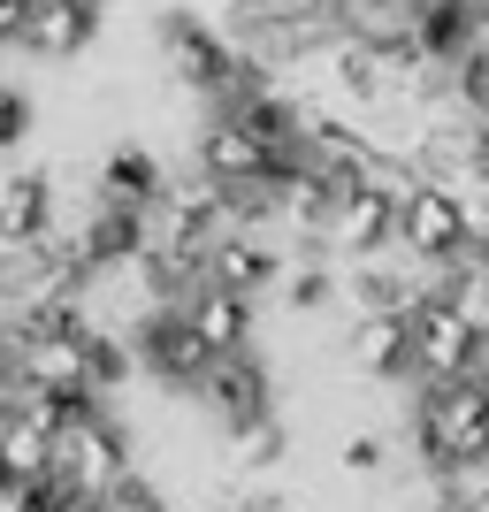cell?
Instances as JSON below:
<instances>
[{
    "label": "cell",
    "mask_w": 489,
    "mask_h": 512,
    "mask_svg": "<svg viewBox=\"0 0 489 512\" xmlns=\"http://www.w3.org/2000/svg\"><path fill=\"white\" fill-rule=\"evenodd\" d=\"M344 360L367 383H413V337H405V314H360L344 329Z\"/></svg>",
    "instance_id": "cell-10"
},
{
    "label": "cell",
    "mask_w": 489,
    "mask_h": 512,
    "mask_svg": "<svg viewBox=\"0 0 489 512\" xmlns=\"http://www.w3.org/2000/svg\"><path fill=\"white\" fill-rule=\"evenodd\" d=\"M222 436H230V474H268V467H283V451H291L276 413H260V421H245V428H222Z\"/></svg>",
    "instance_id": "cell-17"
},
{
    "label": "cell",
    "mask_w": 489,
    "mask_h": 512,
    "mask_svg": "<svg viewBox=\"0 0 489 512\" xmlns=\"http://www.w3.org/2000/svg\"><path fill=\"white\" fill-rule=\"evenodd\" d=\"M436 291H444V299L459 306V321L489 344V260L467 253V260H451V268H436Z\"/></svg>",
    "instance_id": "cell-16"
},
{
    "label": "cell",
    "mask_w": 489,
    "mask_h": 512,
    "mask_svg": "<svg viewBox=\"0 0 489 512\" xmlns=\"http://www.w3.org/2000/svg\"><path fill=\"white\" fill-rule=\"evenodd\" d=\"M31 123H39V107H31V92L0 85V153H16L23 138H31Z\"/></svg>",
    "instance_id": "cell-19"
},
{
    "label": "cell",
    "mask_w": 489,
    "mask_h": 512,
    "mask_svg": "<svg viewBox=\"0 0 489 512\" xmlns=\"http://www.w3.org/2000/svg\"><path fill=\"white\" fill-rule=\"evenodd\" d=\"M54 474H62L77 497H115L130 482V436L115 428V413H107V398H92V406H77L62 428H54Z\"/></svg>",
    "instance_id": "cell-3"
},
{
    "label": "cell",
    "mask_w": 489,
    "mask_h": 512,
    "mask_svg": "<svg viewBox=\"0 0 489 512\" xmlns=\"http://www.w3.org/2000/svg\"><path fill=\"white\" fill-rule=\"evenodd\" d=\"M405 337H413V383H459V375H489V344L474 337L459 306L428 283V299L405 314Z\"/></svg>",
    "instance_id": "cell-4"
},
{
    "label": "cell",
    "mask_w": 489,
    "mask_h": 512,
    "mask_svg": "<svg viewBox=\"0 0 489 512\" xmlns=\"http://www.w3.org/2000/svg\"><path fill=\"white\" fill-rule=\"evenodd\" d=\"M329 299H344V276H329L321 260H306V268L283 276V306H298V314H314V306H329Z\"/></svg>",
    "instance_id": "cell-18"
},
{
    "label": "cell",
    "mask_w": 489,
    "mask_h": 512,
    "mask_svg": "<svg viewBox=\"0 0 489 512\" xmlns=\"http://www.w3.org/2000/svg\"><path fill=\"white\" fill-rule=\"evenodd\" d=\"M337 459H344V474H360V482H375V474L390 467V444H383V436H352V444H344Z\"/></svg>",
    "instance_id": "cell-20"
},
{
    "label": "cell",
    "mask_w": 489,
    "mask_h": 512,
    "mask_svg": "<svg viewBox=\"0 0 489 512\" xmlns=\"http://www.w3.org/2000/svg\"><path fill=\"white\" fill-rule=\"evenodd\" d=\"M107 512H176V505H169V497H161V490H153L146 474H130L123 490L107 497Z\"/></svg>",
    "instance_id": "cell-21"
},
{
    "label": "cell",
    "mask_w": 489,
    "mask_h": 512,
    "mask_svg": "<svg viewBox=\"0 0 489 512\" xmlns=\"http://www.w3.org/2000/svg\"><path fill=\"white\" fill-rule=\"evenodd\" d=\"M192 161L222 184V192H237V184H268V176H283V161L268 146H260L253 130L237 123L230 107H214L207 123H199V138H192Z\"/></svg>",
    "instance_id": "cell-8"
},
{
    "label": "cell",
    "mask_w": 489,
    "mask_h": 512,
    "mask_svg": "<svg viewBox=\"0 0 489 512\" xmlns=\"http://www.w3.org/2000/svg\"><path fill=\"white\" fill-rule=\"evenodd\" d=\"M161 62H169V77H176L184 92H199V100H214V107L260 77V62L230 39V31H214V23L184 16V8H169V16H161Z\"/></svg>",
    "instance_id": "cell-2"
},
{
    "label": "cell",
    "mask_w": 489,
    "mask_h": 512,
    "mask_svg": "<svg viewBox=\"0 0 489 512\" xmlns=\"http://www.w3.org/2000/svg\"><path fill=\"white\" fill-rule=\"evenodd\" d=\"M23 23H31V0H0V46H23Z\"/></svg>",
    "instance_id": "cell-22"
},
{
    "label": "cell",
    "mask_w": 489,
    "mask_h": 512,
    "mask_svg": "<svg viewBox=\"0 0 489 512\" xmlns=\"http://www.w3.org/2000/svg\"><path fill=\"white\" fill-rule=\"evenodd\" d=\"M8 367H16V344H8V329H0V383H8Z\"/></svg>",
    "instance_id": "cell-23"
},
{
    "label": "cell",
    "mask_w": 489,
    "mask_h": 512,
    "mask_svg": "<svg viewBox=\"0 0 489 512\" xmlns=\"http://www.w3.org/2000/svg\"><path fill=\"white\" fill-rule=\"evenodd\" d=\"M62 184L54 169H8L0 176V237H54Z\"/></svg>",
    "instance_id": "cell-13"
},
{
    "label": "cell",
    "mask_w": 489,
    "mask_h": 512,
    "mask_svg": "<svg viewBox=\"0 0 489 512\" xmlns=\"http://www.w3.org/2000/svg\"><path fill=\"white\" fill-rule=\"evenodd\" d=\"M192 406L207 413L214 428H245V421H260V413H276V375H268V360H260L253 344L214 352L207 375L192 383Z\"/></svg>",
    "instance_id": "cell-6"
},
{
    "label": "cell",
    "mask_w": 489,
    "mask_h": 512,
    "mask_svg": "<svg viewBox=\"0 0 489 512\" xmlns=\"http://www.w3.org/2000/svg\"><path fill=\"white\" fill-rule=\"evenodd\" d=\"M482 8H489V0H482Z\"/></svg>",
    "instance_id": "cell-25"
},
{
    "label": "cell",
    "mask_w": 489,
    "mask_h": 512,
    "mask_svg": "<svg viewBox=\"0 0 489 512\" xmlns=\"http://www.w3.org/2000/svg\"><path fill=\"white\" fill-rule=\"evenodd\" d=\"M413 451H421L428 474L489 459V375L421 383V398H413Z\"/></svg>",
    "instance_id": "cell-1"
},
{
    "label": "cell",
    "mask_w": 489,
    "mask_h": 512,
    "mask_svg": "<svg viewBox=\"0 0 489 512\" xmlns=\"http://www.w3.org/2000/svg\"><path fill=\"white\" fill-rule=\"evenodd\" d=\"M92 176H100V199H115V207H153L169 192V161L153 146H115Z\"/></svg>",
    "instance_id": "cell-15"
},
{
    "label": "cell",
    "mask_w": 489,
    "mask_h": 512,
    "mask_svg": "<svg viewBox=\"0 0 489 512\" xmlns=\"http://www.w3.org/2000/svg\"><path fill=\"white\" fill-rule=\"evenodd\" d=\"M130 352H138V375H153V383H169V390H192L199 375H207V360H214V344L199 337L176 306H161L146 329H130Z\"/></svg>",
    "instance_id": "cell-7"
},
{
    "label": "cell",
    "mask_w": 489,
    "mask_h": 512,
    "mask_svg": "<svg viewBox=\"0 0 489 512\" xmlns=\"http://www.w3.org/2000/svg\"><path fill=\"white\" fill-rule=\"evenodd\" d=\"M207 276L222 283V291H237V299H260V291H283V245L268 230H237V237H222L214 245V260H207Z\"/></svg>",
    "instance_id": "cell-9"
},
{
    "label": "cell",
    "mask_w": 489,
    "mask_h": 512,
    "mask_svg": "<svg viewBox=\"0 0 489 512\" xmlns=\"http://www.w3.org/2000/svg\"><path fill=\"white\" fill-rule=\"evenodd\" d=\"M398 253L421 260V268H451V260H467L474 253V214H467V199L451 192V184H436V176H421L413 199L398 207Z\"/></svg>",
    "instance_id": "cell-5"
},
{
    "label": "cell",
    "mask_w": 489,
    "mask_h": 512,
    "mask_svg": "<svg viewBox=\"0 0 489 512\" xmlns=\"http://www.w3.org/2000/svg\"><path fill=\"white\" fill-rule=\"evenodd\" d=\"M100 39V0H31V23H23V54L39 62H69Z\"/></svg>",
    "instance_id": "cell-12"
},
{
    "label": "cell",
    "mask_w": 489,
    "mask_h": 512,
    "mask_svg": "<svg viewBox=\"0 0 489 512\" xmlns=\"http://www.w3.org/2000/svg\"><path fill=\"white\" fill-rule=\"evenodd\" d=\"M16 375L39 390H62V398H92V375H85V329L77 337H31L16 344Z\"/></svg>",
    "instance_id": "cell-14"
},
{
    "label": "cell",
    "mask_w": 489,
    "mask_h": 512,
    "mask_svg": "<svg viewBox=\"0 0 489 512\" xmlns=\"http://www.w3.org/2000/svg\"><path fill=\"white\" fill-rule=\"evenodd\" d=\"M176 314L192 321L199 337L214 344V352H237V344H253V299H237V291H222L214 276H192L184 291H176Z\"/></svg>",
    "instance_id": "cell-11"
},
{
    "label": "cell",
    "mask_w": 489,
    "mask_h": 512,
    "mask_svg": "<svg viewBox=\"0 0 489 512\" xmlns=\"http://www.w3.org/2000/svg\"><path fill=\"white\" fill-rule=\"evenodd\" d=\"M0 482H16V474H8V459H0Z\"/></svg>",
    "instance_id": "cell-24"
}]
</instances>
